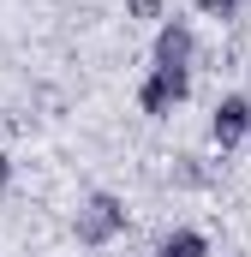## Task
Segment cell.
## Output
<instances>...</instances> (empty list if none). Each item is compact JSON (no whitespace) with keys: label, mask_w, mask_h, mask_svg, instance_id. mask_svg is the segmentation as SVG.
Returning <instances> with one entry per match:
<instances>
[{"label":"cell","mask_w":251,"mask_h":257,"mask_svg":"<svg viewBox=\"0 0 251 257\" xmlns=\"http://www.w3.org/2000/svg\"><path fill=\"white\" fill-rule=\"evenodd\" d=\"M72 233H78V245H108V239H120L126 233V203L114 192L84 197L78 215H72Z\"/></svg>","instance_id":"1"},{"label":"cell","mask_w":251,"mask_h":257,"mask_svg":"<svg viewBox=\"0 0 251 257\" xmlns=\"http://www.w3.org/2000/svg\"><path fill=\"white\" fill-rule=\"evenodd\" d=\"M186 96H191V66H150V78L138 84V108H144L150 120L174 114Z\"/></svg>","instance_id":"2"},{"label":"cell","mask_w":251,"mask_h":257,"mask_svg":"<svg viewBox=\"0 0 251 257\" xmlns=\"http://www.w3.org/2000/svg\"><path fill=\"white\" fill-rule=\"evenodd\" d=\"M209 138H215L221 150H233V144H245V138H251V102H245V96H221V102H215V114H209Z\"/></svg>","instance_id":"3"},{"label":"cell","mask_w":251,"mask_h":257,"mask_svg":"<svg viewBox=\"0 0 251 257\" xmlns=\"http://www.w3.org/2000/svg\"><path fill=\"white\" fill-rule=\"evenodd\" d=\"M197 54V36H191L186 18H168L162 30H156V66H191Z\"/></svg>","instance_id":"4"},{"label":"cell","mask_w":251,"mask_h":257,"mask_svg":"<svg viewBox=\"0 0 251 257\" xmlns=\"http://www.w3.org/2000/svg\"><path fill=\"white\" fill-rule=\"evenodd\" d=\"M156 257H209V239L191 233V227H180V233H168V239L156 245Z\"/></svg>","instance_id":"5"},{"label":"cell","mask_w":251,"mask_h":257,"mask_svg":"<svg viewBox=\"0 0 251 257\" xmlns=\"http://www.w3.org/2000/svg\"><path fill=\"white\" fill-rule=\"evenodd\" d=\"M197 12H203V18H233L239 0H197Z\"/></svg>","instance_id":"6"},{"label":"cell","mask_w":251,"mask_h":257,"mask_svg":"<svg viewBox=\"0 0 251 257\" xmlns=\"http://www.w3.org/2000/svg\"><path fill=\"white\" fill-rule=\"evenodd\" d=\"M162 6H168V0H126L132 18H162Z\"/></svg>","instance_id":"7"},{"label":"cell","mask_w":251,"mask_h":257,"mask_svg":"<svg viewBox=\"0 0 251 257\" xmlns=\"http://www.w3.org/2000/svg\"><path fill=\"white\" fill-rule=\"evenodd\" d=\"M6 186H12V156L0 150V192H6Z\"/></svg>","instance_id":"8"}]
</instances>
